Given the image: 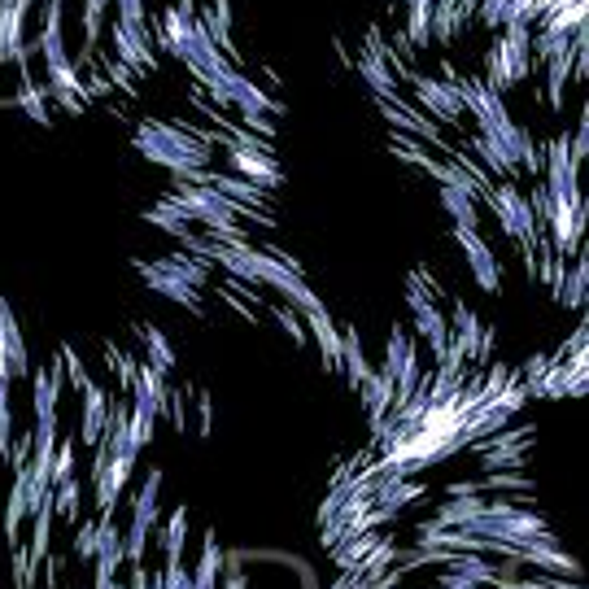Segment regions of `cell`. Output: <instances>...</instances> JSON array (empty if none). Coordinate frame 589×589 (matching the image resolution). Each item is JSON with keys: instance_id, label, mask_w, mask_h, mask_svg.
Masks as SVG:
<instances>
[{"instance_id": "1", "label": "cell", "mask_w": 589, "mask_h": 589, "mask_svg": "<svg viewBox=\"0 0 589 589\" xmlns=\"http://www.w3.org/2000/svg\"><path fill=\"white\" fill-rule=\"evenodd\" d=\"M136 149L149 162H158L162 171H171L175 179H192L197 171H206L210 166V149L192 136L188 127L158 123V118H149V123L136 127Z\"/></svg>"}, {"instance_id": "2", "label": "cell", "mask_w": 589, "mask_h": 589, "mask_svg": "<svg viewBox=\"0 0 589 589\" xmlns=\"http://www.w3.org/2000/svg\"><path fill=\"white\" fill-rule=\"evenodd\" d=\"M485 206L494 210V219H498L502 232H507L511 240H520V249H524V267H528V271H537V245H542V232H537L533 206H528V192H524L520 184H515V179H502L498 188L489 184Z\"/></svg>"}, {"instance_id": "3", "label": "cell", "mask_w": 589, "mask_h": 589, "mask_svg": "<svg viewBox=\"0 0 589 589\" xmlns=\"http://www.w3.org/2000/svg\"><path fill=\"white\" fill-rule=\"evenodd\" d=\"M411 88H415V101L424 105L419 114L437 118V127H459L463 123V105H459V92H454L450 79L411 75Z\"/></svg>"}, {"instance_id": "4", "label": "cell", "mask_w": 589, "mask_h": 589, "mask_svg": "<svg viewBox=\"0 0 589 589\" xmlns=\"http://www.w3.org/2000/svg\"><path fill=\"white\" fill-rule=\"evenodd\" d=\"M110 44H114L118 62H123L131 75H158V53H153V44H149V27H131V22L114 18Z\"/></svg>"}, {"instance_id": "5", "label": "cell", "mask_w": 589, "mask_h": 589, "mask_svg": "<svg viewBox=\"0 0 589 589\" xmlns=\"http://www.w3.org/2000/svg\"><path fill=\"white\" fill-rule=\"evenodd\" d=\"M219 144L227 149V162H232V171H236L240 179L258 184L262 192H271V188H280V184H284V171H280V162H275L271 153L245 149V144H236L232 136H219Z\"/></svg>"}, {"instance_id": "6", "label": "cell", "mask_w": 589, "mask_h": 589, "mask_svg": "<svg viewBox=\"0 0 589 589\" xmlns=\"http://www.w3.org/2000/svg\"><path fill=\"white\" fill-rule=\"evenodd\" d=\"M406 310H411V319H415V332L428 341V350L432 354H446V341H450V323H446V315L437 310V302L424 293L419 284H406Z\"/></svg>"}, {"instance_id": "7", "label": "cell", "mask_w": 589, "mask_h": 589, "mask_svg": "<svg viewBox=\"0 0 589 589\" xmlns=\"http://www.w3.org/2000/svg\"><path fill=\"white\" fill-rule=\"evenodd\" d=\"M136 271H140L144 288H153L158 297H166V302H175V306L192 310V315H201V288L184 284L171 267H162V258H158V262H136Z\"/></svg>"}, {"instance_id": "8", "label": "cell", "mask_w": 589, "mask_h": 589, "mask_svg": "<svg viewBox=\"0 0 589 589\" xmlns=\"http://www.w3.org/2000/svg\"><path fill=\"white\" fill-rule=\"evenodd\" d=\"M454 240H459V249H463V258H467V267H472V280L485 288V293H498V284H502V267H498V258H494V249L480 240V232H472V227H454Z\"/></svg>"}, {"instance_id": "9", "label": "cell", "mask_w": 589, "mask_h": 589, "mask_svg": "<svg viewBox=\"0 0 589 589\" xmlns=\"http://www.w3.org/2000/svg\"><path fill=\"white\" fill-rule=\"evenodd\" d=\"M96 581H92V589H105L114 581V572L127 563V550H123V528H118L110 515L105 520H96Z\"/></svg>"}, {"instance_id": "10", "label": "cell", "mask_w": 589, "mask_h": 589, "mask_svg": "<svg viewBox=\"0 0 589 589\" xmlns=\"http://www.w3.org/2000/svg\"><path fill=\"white\" fill-rule=\"evenodd\" d=\"M131 472H136V454H110L105 472L96 476V507H101V515L118 511V498H123Z\"/></svg>"}, {"instance_id": "11", "label": "cell", "mask_w": 589, "mask_h": 589, "mask_svg": "<svg viewBox=\"0 0 589 589\" xmlns=\"http://www.w3.org/2000/svg\"><path fill=\"white\" fill-rule=\"evenodd\" d=\"M131 393H136V406L153 411L158 419L171 411V384H166V371H158L153 363L136 367V376H131Z\"/></svg>"}, {"instance_id": "12", "label": "cell", "mask_w": 589, "mask_h": 589, "mask_svg": "<svg viewBox=\"0 0 589 589\" xmlns=\"http://www.w3.org/2000/svg\"><path fill=\"white\" fill-rule=\"evenodd\" d=\"M110 402L114 398L101 389V384H88V389H83V411H79V441H83V446H96V441H101Z\"/></svg>"}, {"instance_id": "13", "label": "cell", "mask_w": 589, "mask_h": 589, "mask_svg": "<svg viewBox=\"0 0 589 589\" xmlns=\"http://www.w3.org/2000/svg\"><path fill=\"white\" fill-rule=\"evenodd\" d=\"M62 22H66L62 0H48V5H44V27H40V40H35V53L44 57V66H48V62H62V57H70V53H66Z\"/></svg>"}, {"instance_id": "14", "label": "cell", "mask_w": 589, "mask_h": 589, "mask_svg": "<svg viewBox=\"0 0 589 589\" xmlns=\"http://www.w3.org/2000/svg\"><path fill=\"white\" fill-rule=\"evenodd\" d=\"M302 319H306V336H315V345H319V354H323V367L336 371V363H341V328H336L332 315L323 306H315Z\"/></svg>"}, {"instance_id": "15", "label": "cell", "mask_w": 589, "mask_h": 589, "mask_svg": "<svg viewBox=\"0 0 589 589\" xmlns=\"http://www.w3.org/2000/svg\"><path fill=\"white\" fill-rule=\"evenodd\" d=\"M0 345H5L9 371H14V376H31L27 341H22V328H18V319H14V310H9V302H0Z\"/></svg>"}, {"instance_id": "16", "label": "cell", "mask_w": 589, "mask_h": 589, "mask_svg": "<svg viewBox=\"0 0 589 589\" xmlns=\"http://www.w3.org/2000/svg\"><path fill=\"white\" fill-rule=\"evenodd\" d=\"M472 153L480 158V166H485V175H498V179H515V171H520V162L511 158V149L494 136H472Z\"/></svg>"}, {"instance_id": "17", "label": "cell", "mask_w": 589, "mask_h": 589, "mask_svg": "<svg viewBox=\"0 0 589 589\" xmlns=\"http://www.w3.org/2000/svg\"><path fill=\"white\" fill-rule=\"evenodd\" d=\"M197 22L206 27L210 40L227 53V62H240V53H236V44H232V5H227V0H210L206 14H201Z\"/></svg>"}, {"instance_id": "18", "label": "cell", "mask_w": 589, "mask_h": 589, "mask_svg": "<svg viewBox=\"0 0 589 589\" xmlns=\"http://www.w3.org/2000/svg\"><path fill=\"white\" fill-rule=\"evenodd\" d=\"M358 398H363V411L371 419V428H376L380 419L393 411V402H398V398H393V380L380 376V371H371V376L358 384Z\"/></svg>"}, {"instance_id": "19", "label": "cell", "mask_w": 589, "mask_h": 589, "mask_svg": "<svg viewBox=\"0 0 589 589\" xmlns=\"http://www.w3.org/2000/svg\"><path fill=\"white\" fill-rule=\"evenodd\" d=\"M336 371H341V376L350 380V389H358V384H363V380L371 376V371H376V367L367 363L363 336H358L354 328H350V332H341V363H336Z\"/></svg>"}, {"instance_id": "20", "label": "cell", "mask_w": 589, "mask_h": 589, "mask_svg": "<svg viewBox=\"0 0 589 589\" xmlns=\"http://www.w3.org/2000/svg\"><path fill=\"white\" fill-rule=\"evenodd\" d=\"M158 498H162V467H149L136 502H131V524H140L153 533V528H158Z\"/></svg>"}, {"instance_id": "21", "label": "cell", "mask_w": 589, "mask_h": 589, "mask_svg": "<svg viewBox=\"0 0 589 589\" xmlns=\"http://www.w3.org/2000/svg\"><path fill=\"white\" fill-rule=\"evenodd\" d=\"M210 184L223 192L227 201H236L240 210H262L267 206V192H262L258 184H249V179H240V175H219V171H210ZM249 219V214H245Z\"/></svg>"}, {"instance_id": "22", "label": "cell", "mask_w": 589, "mask_h": 589, "mask_svg": "<svg viewBox=\"0 0 589 589\" xmlns=\"http://www.w3.org/2000/svg\"><path fill=\"white\" fill-rule=\"evenodd\" d=\"M22 75H18V110L31 118V123H40L48 127L53 123V114H48V88H35V79H31V70L27 66H18Z\"/></svg>"}, {"instance_id": "23", "label": "cell", "mask_w": 589, "mask_h": 589, "mask_svg": "<svg viewBox=\"0 0 589 589\" xmlns=\"http://www.w3.org/2000/svg\"><path fill=\"white\" fill-rule=\"evenodd\" d=\"M27 476H22V467L14 472V485H9L5 494V542L18 546V533H22V520H27Z\"/></svg>"}, {"instance_id": "24", "label": "cell", "mask_w": 589, "mask_h": 589, "mask_svg": "<svg viewBox=\"0 0 589 589\" xmlns=\"http://www.w3.org/2000/svg\"><path fill=\"white\" fill-rule=\"evenodd\" d=\"M572 70H576V40H572L568 53H559V57H550L546 62V101H550V110H563V88H568Z\"/></svg>"}, {"instance_id": "25", "label": "cell", "mask_w": 589, "mask_h": 589, "mask_svg": "<svg viewBox=\"0 0 589 589\" xmlns=\"http://www.w3.org/2000/svg\"><path fill=\"white\" fill-rule=\"evenodd\" d=\"M358 75L367 79V88L380 96V101H398V75L389 70V62H380V57L363 53L358 57Z\"/></svg>"}, {"instance_id": "26", "label": "cell", "mask_w": 589, "mask_h": 589, "mask_svg": "<svg viewBox=\"0 0 589 589\" xmlns=\"http://www.w3.org/2000/svg\"><path fill=\"white\" fill-rule=\"evenodd\" d=\"M419 350V345L411 341V332L406 328H398V323H393L389 332H384V358H380V376H398V367L406 363V358H411Z\"/></svg>"}, {"instance_id": "27", "label": "cell", "mask_w": 589, "mask_h": 589, "mask_svg": "<svg viewBox=\"0 0 589 589\" xmlns=\"http://www.w3.org/2000/svg\"><path fill=\"white\" fill-rule=\"evenodd\" d=\"M446 568L459 576V581H472V585H498V563H485L480 555H467V550H454Z\"/></svg>"}, {"instance_id": "28", "label": "cell", "mask_w": 589, "mask_h": 589, "mask_svg": "<svg viewBox=\"0 0 589 589\" xmlns=\"http://www.w3.org/2000/svg\"><path fill=\"white\" fill-rule=\"evenodd\" d=\"M158 546H162L166 563H184V546H188V511L184 507H175L171 515H166V528H162Z\"/></svg>"}, {"instance_id": "29", "label": "cell", "mask_w": 589, "mask_h": 589, "mask_svg": "<svg viewBox=\"0 0 589 589\" xmlns=\"http://www.w3.org/2000/svg\"><path fill=\"white\" fill-rule=\"evenodd\" d=\"M53 515L66 524H75L83 515V480L79 476H66L53 485Z\"/></svg>"}, {"instance_id": "30", "label": "cell", "mask_w": 589, "mask_h": 589, "mask_svg": "<svg viewBox=\"0 0 589 589\" xmlns=\"http://www.w3.org/2000/svg\"><path fill=\"white\" fill-rule=\"evenodd\" d=\"M441 210L454 219V227H472V232H480V201H472L467 192H454V188H441Z\"/></svg>"}, {"instance_id": "31", "label": "cell", "mask_w": 589, "mask_h": 589, "mask_svg": "<svg viewBox=\"0 0 589 589\" xmlns=\"http://www.w3.org/2000/svg\"><path fill=\"white\" fill-rule=\"evenodd\" d=\"M480 511H485V498H480V494H463V498L441 502V507H437V524H446V528H467Z\"/></svg>"}, {"instance_id": "32", "label": "cell", "mask_w": 589, "mask_h": 589, "mask_svg": "<svg viewBox=\"0 0 589 589\" xmlns=\"http://www.w3.org/2000/svg\"><path fill=\"white\" fill-rule=\"evenodd\" d=\"M555 288H559V302L563 306H572V310L585 306V293H589V262H585V254H576V267L563 275Z\"/></svg>"}, {"instance_id": "33", "label": "cell", "mask_w": 589, "mask_h": 589, "mask_svg": "<svg viewBox=\"0 0 589 589\" xmlns=\"http://www.w3.org/2000/svg\"><path fill=\"white\" fill-rule=\"evenodd\" d=\"M219 572H223V546L214 542V533H206V546H201V563H197V572H192V589H214Z\"/></svg>"}, {"instance_id": "34", "label": "cell", "mask_w": 589, "mask_h": 589, "mask_svg": "<svg viewBox=\"0 0 589 589\" xmlns=\"http://www.w3.org/2000/svg\"><path fill=\"white\" fill-rule=\"evenodd\" d=\"M411 18H406V44L411 48H428L432 44V0H406Z\"/></svg>"}, {"instance_id": "35", "label": "cell", "mask_w": 589, "mask_h": 589, "mask_svg": "<svg viewBox=\"0 0 589 589\" xmlns=\"http://www.w3.org/2000/svg\"><path fill=\"white\" fill-rule=\"evenodd\" d=\"M140 341H144V363H153L158 371H166V376H171L175 363H179L175 350H171V341H166L158 328H140Z\"/></svg>"}, {"instance_id": "36", "label": "cell", "mask_w": 589, "mask_h": 589, "mask_svg": "<svg viewBox=\"0 0 589 589\" xmlns=\"http://www.w3.org/2000/svg\"><path fill=\"white\" fill-rule=\"evenodd\" d=\"M376 542H380V533H376V528H367V533H358V537H350V542L332 546V559H336V563H341V568H345V572H354V568H358V563H363V559H367V550H371V546H376Z\"/></svg>"}, {"instance_id": "37", "label": "cell", "mask_w": 589, "mask_h": 589, "mask_svg": "<svg viewBox=\"0 0 589 589\" xmlns=\"http://www.w3.org/2000/svg\"><path fill=\"white\" fill-rule=\"evenodd\" d=\"M528 463V446H489L480 450V467L485 472H515Z\"/></svg>"}, {"instance_id": "38", "label": "cell", "mask_w": 589, "mask_h": 589, "mask_svg": "<svg viewBox=\"0 0 589 589\" xmlns=\"http://www.w3.org/2000/svg\"><path fill=\"white\" fill-rule=\"evenodd\" d=\"M162 267H171V271L179 275V280L192 284V288H206V280H210L206 262H201V258H188L184 249H179V254H166V258H162Z\"/></svg>"}, {"instance_id": "39", "label": "cell", "mask_w": 589, "mask_h": 589, "mask_svg": "<svg viewBox=\"0 0 589 589\" xmlns=\"http://www.w3.org/2000/svg\"><path fill=\"white\" fill-rule=\"evenodd\" d=\"M494 494V489H502V494H520V489H528V494H533V480L528 476H520V472H485L476 480V494Z\"/></svg>"}, {"instance_id": "40", "label": "cell", "mask_w": 589, "mask_h": 589, "mask_svg": "<svg viewBox=\"0 0 589 589\" xmlns=\"http://www.w3.org/2000/svg\"><path fill=\"white\" fill-rule=\"evenodd\" d=\"M144 219H149L153 227H162V232H166V236L184 240V245H188V240H192V232H188V223H184V219H179V210H171V206H153L149 214H144Z\"/></svg>"}, {"instance_id": "41", "label": "cell", "mask_w": 589, "mask_h": 589, "mask_svg": "<svg viewBox=\"0 0 589 589\" xmlns=\"http://www.w3.org/2000/svg\"><path fill=\"white\" fill-rule=\"evenodd\" d=\"M153 424H158V415L144 411V406H131L127 415V428H131V441H136V450H144L153 441Z\"/></svg>"}, {"instance_id": "42", "label": "cell", "mask_w": 589, "mask_h": 589, "mask_svg": "<svg viewBox=\"0 0 589 589\" xmlns=\"http://www.w3.org/2000/svg\"><path fill=\"white\" fill-rule=\"evenodd\" d=\"M66 476H75V441L57 437V450H53V485H57V480H66Z\"/></svg>"}, {"instance_id": "43", "label": "cell", "mask_w": 589, "mask_h": 589, "mask_svg": "<svg viewBox=\"0 0 589 589\" xmlns=\"http://www.w3.org/2000/svg\"><path fill=\"white\" fill-rule=\"evenodd\" d=\"M75 559L79 563H92L96 559V520H83L79 533H75Z\"/></svg>"}, {"instance_id": "44", "label": "cell", "mask_w": 589, "mask_h": 589, "mask_svg": "<svg viewBox=\"0 0 589 589\" xmlns=\"http://www.w3.org/2000/svg\"><path fill=\"white\" fill-rule=\"evenodd\" d=\"M62 371H66V380L75 384L79 393H83V389H88V384H92V380H88V367H83V358H79L75 350H62Z\"/></svg>"}, {"instance_id": "45", "label": "cell", "mask_w": 589, "mask_h": 589, "mask_svg": "<svg viewBox=\"0 0 589 589\" xmlns=\"http://www.w3.org/2000/svg\"><path fill=\"white\" fill-rule=\"evenodd\" d=\"M9 450H14V411H9V398L0 393V454L9 459Z\"/></svg>"}, {"instance_id": "46", "label": "cell", "mask_w": 589, "mask_h": 589, "mask_svg": "<svg viewBox=\"0 0 589 589\" xmlns=\"http://www.w3.org/2000/svg\"><path fill=\"white\" fill-rule=\"evenodd\" d=\"M240 131L271 140V136H275V123H271V114H240Z\"/></svg>"}, {"instance_id": "47", "label": "cell", "mask_w": 589, "mask_h": 589, "mask_svg": "<svg viewBox=\"0 0 589 589\" xmlns=\"http://www.w3.org/2000/svg\"><path fill=\"white\" fill-rule=\"evenodd\" d=\"M275 319H280V328L293 336L297 345H306V323H302V315H297V310H275Z\"/></svg>"}, {"instance_id": "48", "label": "cell", "mask_w": 589, "mask_h": 589, "mask_svg": "<svg viewBox=\"0 0 589 589\" xmlns=\"http://www.w3.org/2000/svg\"><path fill=\"white\" fill-rule=\"evenodd\" d=\"M162 585L166 589H192V572L184 568V563H166V568H162Z\"/></svg>"}, {"instance_id": "49", "label": "cell", "mask_w": 589, "mask_h": 589, "mask_svg": "<svg viewBox=\"0 0 589 589\" xmlns=\"http://www.w3.org/2000/svg\"><path fill=\"white\" fill-rule=\"evenodd\" d=\"M35 572H40V568L27 559V550H18V555H14V581H18V589H31L35 585Z\"/></svg>"}, {"instance_id": "50", "label": "cell", "mask_w": 589, "mask_h": 589, "mask_svg": "<svg viewBox=\"0 0 589 589\" xmlns=\"http://www.w3.org/2000/svg\"><path fill=\"white\" fill-rule=\"evenodd\" d=\"M223 589H249V576H245V568H240L236 555H232V568H227V585Z\"/></svg>"}, {"instance_id": "51", "label": "cell", "mask_w": 589, "mask_h": 589, "mask_svg": "<svg viewBox=\"0 0 589 589\" xmlns=\"http://www.w3.org/2000/svg\"><path fill=\"white\" fill-rule=\"evenodd\" d=\"M110 75H114V83H118V88H127V92H136V79H131V70H127L123 62H114V66H110Z\"/></svg>"}, {"instance_id": "52", "label": "cell", "mask_w": 589, "mask_h": 589, "mask_svg": "<svg viewBox=\"0 0 589 589\" xmlns=\"http://www.w3.org/2000/svg\"><path fill=\"white\" fill-rule=\"evenodd\" d=\"M332 589H371L367 581H363V576H358V572H350V576H341V581H336Z\"/></svg>"}, {"instance_id": "53", "label": "cell", "mask_w": 589, "mask_h": 589, "mask_svg": "<svg viewBox=\"0 0 589 589\" xmlns=\"http://www.w3.org/2000/svg\"><path fill=\"white\" fill-rule=\"evenodd\" d=\"M105 589H127V585H118V581H110V585H105Z\"/></svg>"}]
</instances>
